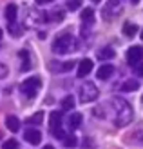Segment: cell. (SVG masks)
<instances>
[{
    "label": "cell",
    "mask_w": 143,
    "mask_h": 149,
    "mask_svg": "<svg viewBox=\"0 0 143 149\" xmlns=\"http://www.w3.org/2000/svg\"><path fill=\"white\" fill-rule=\"evenodd\" d=\"M2 149H18V142L15 138H9V140H6V142H4Z\"/></svg>",
    "instance_id": "7402d4cb"
},
{
    "label": "cell",
    "mask_w": 143,
    "mask_h": 149,
    "mask_svg": "<svg viewBox=\"0 0 143 149\" xmlns=\"http://www.w3.org/2000/svg\"><path fill=\"white\" fill-rule=\"evenodd\" d=\"M0 38H2V29H0Z\"/></svg>",
    "instance_id": "f546056e"
},
{
    "label": "cell",
    "mask_w": 143,
    "mask_h": 149,
    "mask_svg": "<svg viewBox=\"0 0 143 149\" xmlns=\"http://www.w3.org/2000/svg\"><path fill=\"white\" fill-rule=\"evenodd\" d=\"M40 87H42V80L38 77H33V78H27L26 82L20 84V93L24 96H27V98H35Z\"/></svg>",
    "instance_id": "3957f363"
},
{
    "label": "cell",
    "mask_w": 143,
    "mask_h": 149,
    "mask_svg": "<svg viewBox=\"0 0 143 149\" xmlns=\"http://www.w3.org/2000/svg\"><path fill=\"white\" fill-rule=\"evenodd\" d=\"M98 98V89L93 82H85L84 86L80 87V102L82 104H89V102H94Z\"/></svg>",
    "instance_id": "277c9868"
},
{
    "label": "cell",
    "mask_w": 143,
    "mask_h": 149,
    "mask_svg": "<svg viewBox=\"0 0 143 149\" xmlns=\"http://www.w3.org/2000/svg\"><path fill=\"white\" fill-rule=\"evenodd\" d=\"M9 33H13V36H20L22 35L20 27L17 26V22H9Z\"/></svg>",
    "instance_id": "cb8c5ba5"
},
{
    "label": "cell",
    "mask_w": 143,
    "mask_h": 149,
    "mask_svg": "<svg viewBox=\"0 0 143 149\" xmlns=\"http://www.w3.org/2000/svg\"><path fill=\"white\" fill-rule=\"evenodd\" d=\"M60 65H49L51 71H58V73H64V71H71L74 68L73 62H58Z\"/></svg>",
    "instance_id": "7c38bea8"
},
{
    "label": "cell",
    "mask_w": 143,
    "mask_h": 149,
    "mask_svg": "<svg viewBox=\"0 0 143 149\" xmlns=\"http://www.w3.org/2000/svg\"><path fill=\"white\" fill-rule=\"evenodd\" d=\"M42 120H44V111H38L36 115H33L31 118H29L27 124H31V125H38V124H42Z\"/></svg>",
    "instance_id": "e0dca14e"
},
{
    "label": "cell",
    "mask_w": 143,
    "mask_h": 149,
    "mask_svg": "<svg viewBox=\"0 0 143 149\" xmlns=\"http://www.w3.org/2000/svg\"><path fill=\"white\" fill-rule=\"evenodd\" d=\"M91 71H93V60L85 58V60H82V62L78 64V77H80V78L87 77V74L91 73Z\"/></svg>",
    "instance_id": "9c48e42d"
},
{
    "label": "cell",
    "mask_w": 143,
    "mask_h": 149,
    "mask_svg": "<svg viewBox=\"0 0 143 149\" xmlns=\"http://www.w3.org/2000/svg\"><path fill=\"white\" fill-rule=\"evenodd\" d=\"M112 104V111H114V115H112V120L118 127H123V125L131 124L132 120V107L129 102H125L123 98H112L111 100Z\"/></svg>",
    "instance_id": "6da1fadb"
},
{
    "label": "cell",
    "mask_w": 143,
    "mask_h": 149,
    "mask_svg": "<svg viewBox=\"0 0 143 149\" xmlns=\"http://www.w3.org/2000/svg\"><path fill=\"white\" fill-rule=\"evenodd\" d=\"M140 60H143V47L141 46H132L127 51V62L129 64H138Z\"/></svg>",
    "instance_id": "8992f818"
},
{
    "label": "cell",
    "mask_w": 143,
    "mask_h": 149,
    "mask_svg": "<svg viewBox=\"0 0 143 149\" xmlns=\"http://www.w3.org/2000/svg\"><path fill=\"white\" fill-rule=\"evenodd\" d=\"M6 125H7V129L13 131V133H17L20 129V120L17 116H7L6 118Z\"/></svg>",
    "instance_id": "8fae6325"
},
{
    "label": "cell",
    "mask_w": 143,
    "mask_h": 149,
    "mask_svg": "<svg viewBox=\"0 0 143 149\" xmlns=\"http://www.w3.org/2000/svg\"><path fill=\"white\" fill-rule=\"evenodd\" d=\"M17 15H18V7L15 6V4H9V6L6 7V18L9 20V22L17 20Z\"/></svg>",
    "instance_id": "5bb4252c"
},
{
    "label": "cell",
    "mask_w": 143,
    "mask_h": 149,
    "mask_svg": "<svg viewBox=\"0 0 143 149\" xmlns=\"http://www.w3.org/2000/svg\"><path fill=\"white\" fill-rule=\"evenodd\" d=\"M24 138H26V142H29L31 146H38L42 142V133L36 131V129H27Z\"/></svg>",
    "instance_id": "52a82bcc"
},
{
    "label": "cell",
    "mask_w": 143,
    "mask_h": 149,
    "mask_svg": "<svg viewBox=\"0 0 143 149\" xmlns=\"http://www.w3.org/2000/svg\"><path fill=\"white\" fill-rule=\"evenodd\" d=\"M20 58L24 60V64H22V71H26L31 68V60H29V53L27 51H20Z\"/></svg>",
    "instance_id": "ac0fdd59"
},
{
    "label": "cell",
    "mask_w": 143,
    "mask_h": 149,
    "mask_svg": "<svg viewBox=\"0 0 143 149\" xmlns=\"http://www.w3.org/2000/svg\"><path fill=\"white\" fill-rule=\"evenodd\" d=\"M136 33H138V26L136 24H129V22L123 24V35L125 36H129V38H131V36H134Z\"/></svg>",
    "instance_id": "9a60e30c"
},
{
    "label": "cell",
    "mask_w": 143,
    "mask_h": 149,
    "mask_svg": "<svg viewBox=\"0 0 143 149\" xmlns=\"http://www.w3.org/2000/svg\"><path fill=\"white\" fill-rule=\"evenodd\" d=\"M98 78L100 80H109L112 74H114V65L112 64H103V65H100V69H98Z\"/></svg>",
    "instance_id": "ba28073f"
},
{
    "label": "cell",
    "mask_w": 143,
    "mask_h": 149,
    "mask_svg": "<svg viewBox=\"0 0 143 149\" xmlns=\"http://www.w3.org/2000/svg\"><path fill=\"white\" fill-rule=\"evenodd\" d=\"M71 107H74V98L69 95V96H65V98L62 100V109H65V111H69Z\"/></svg>",
    "instance_id": "ffe728a7"
},
{
    "label": "cell",
    "mask_w": 143,
    "mask_h": 149,
    "mask_svg": "<svg viewBox=\"0 0 143 149\" xmlns=\"http://www.w3.org/2000/svg\"><path fill=\"white\" fill-rule=\"evenodd\" d=\"M80 124H82V115L80 113H73L69 118H67V127H69V129L80 127Z\"/></svg>",
    "instance_id": "30bf717a"
},
{
    "label": "cell",
    "mask_w": 143,
    "mask_h": 149,
    "mask_svg": "<svg viewBox=\"0 0 143 149\" xmlns=\"http://www.w3.org/2000/svg\"><path fill=\"white\" fill-rule=\"evenodd\" d=\"M138 74H140V77H143V65H140V68H138Z\"/></svg>",
    "instance_id": "83f0119b"
},
{
    "label": "cell",
    "mask_w": 143,
    "mask_h": 149,
    "mask_svg": "<svg viewBox=\"0 0 143 149\" xmlns=\"http://www.w3.org/2000/svg\"><path fill=\"white\" fill-rule=\"evenodd\" d=\"M93 2H100V0H93Z\"/></svg>",
    "instance_id": "1f68e13d"
},
{
    "label": "cell",
    "mask_w": 143,
    "mask_h": 149,
    "mask_svg": "<svg viewBox=\"0 0 143 149\" xmlns=\"http://www.w3.org/2000/svg\"><path fill=\"white\" fill-rule=\"evenodd\" d=\"M47 17L51 18V22H60V20H64V13L62 11H53V13H49Z\"/></svg>",
    "instance_id": "603a6c76"
},
{
    "label": "cell",
    "mask_w": 143,
    "mask_h": 149,
    "mask_svg": "<svg viewBox=\"0 0 143 149\" xmlns=\"http://www.w3.org/2000/svg\"><path fill=\"white\" fill-rule=\"evenodd\" d=\"M67 9L69 11H76L78 7H80V0H67Z\"/></svg>",
    "instance_id": "d4e9b609"
},
{
    "label": "cell",
    "mask_w": 143,
    "mask_h": 149,
    "mask_svg": "<svg viewBox=\"0 0 143 149\" xmlns=\"http://www.w3.org/2000/svg\"><path fill=\"white\" fill-rule=\"evenodd\" d=\"M96 55H98V58H100V60H109V58H112V56L116 55V51L112 49V47H103V49L98 51Z\"/></svg>",
    "instance_id": "4fadbf2b"
},
{
    "label": "cell",
    "mask_w": 143,
    "mask_h": 149,
    "mask_svg": "<svg viewBox=\"0 0 143 149\" xmlns=\"http://www.w3.org/2000/svg\"><path fill=\"white\" fill-rule=\"evenodd\" d=\"M6 74H7L6 65H4V64H0V78H2V77H6Z\"/></svg>",
    "instance_id": "484cf974"
},
{
    "label": "cell",
    "mask_w": 143,
    "mask_h": 149,
    "mask_svg": "<svg viewBox=\"0 0 143 149\" xmlns=\"http://www.w3.org/2000/svg\"><path fill=\"white\" fill-rule=\"evenodd\" d=\"M82 20L87 22V24H93V22H94V11L91 9V7H87V9L82 13Z\"/></svg>",
    "instance_id": "2e32d148"
},
{
    "label": "cell",
    "mask_w": 143,
    "mask_h": 149,
    "mask_svg": "<svg viewBox=\"0 0 143 149\" xmlns=\"http://www.w3.org/2000/svg\"><path fill=\"white\" fill-rule=\"evenodd\" d=\"M140 36H141V40H143V33H141V35H140Z\"/></svg>",
    "instance_id": "4dcf8cb0"
},
{
    "label": "cell",
    "mask_w": 143,
    "mask_h": 149,
    "mask_svg": "<svg viewBox=\"0 0 143 149\" xmlns=\"http://www.w3.org/2000/svg\"><path fill=\"white\" fill-rule=\"evenodd\" d=\"M35 2H36V4H42V6H44V4H49V2H53V0H35Z\"/></svg>",
    "instance_id": "4316f807"
},
{
    "label": "cell",
    "mask_w": 143,
    "mask_h": 149,
    "mask_svg": "<svg viewBox=\"0 0 143 149\" xmlns=\"http://www.w3.org/2000/svg\"><path fill=\"white\" fill-rule=\"evenodd\" d=\"M76 144H78L76 136H73V135H65V138H64V146H65V147H74Z\"/></svg>",
    "instance_id": "44dd1931"
},
{
    "label": "cell",
    "mask_w": 143,
    "mask_h": 149,
    "mask_svg": "<svg viewBox=\"0 0 143 149\" xmlns=\"http://www.w3.org/2000/svg\"><path fill=\"white\" fill-rule=\"evenodd\" d=\"M42 149H55V147H53V146H44Z\"/></svg>",
    "instance_id": "f1b7e54d"
},
{
    "label": "cell",
    "mask_w": 143,
    "mask_h": 149,
    "mask_svg": "<svg viewBox=\"0 0 143 149\" xmlns=\"http://www.w3.org/2000/svg\"><path fill=\"white\" fill-rule=\"evenodd\" d=\"M76 47H78L76 38L69 33H62L53 42V51H55L56 55H67V53H71V51H76Z\"/></svg>",
    "instance_id": "7a4b0ae2"
},
{
    "label": "cell",
    "mask_w": 143,
    "mask_h": 149,
    "mask_svg": "<svg viewBox=\"0 0 143 149\" xmlns=\"http://www.w3.org/2000/svg\"><path fill=\"white\" fill-rule=\"evenodd\" d=\"M49 127L51 133L55 135L56 138H65V133L62 129V111H53L51 113V122H49Z\"/></svg>",
    "instance_id": "5b68a950"
},
{
    "label": "cell",
    "mask_w": 143,
    "mask_h": 149,
    "mask_svg": "<svg viewBox=\"0 0 143 149\" xmlns=\"http://www.w3.org/2000/svg\"><path fill=\"white\" fill-rule=\"evenodd\" d=\"M138 87H140V84H138L136 80H127L125 84L122 86V89H123V91H136Z\"/></svg>",
    "instance_id": "d6986e66"
}]
</instances>
